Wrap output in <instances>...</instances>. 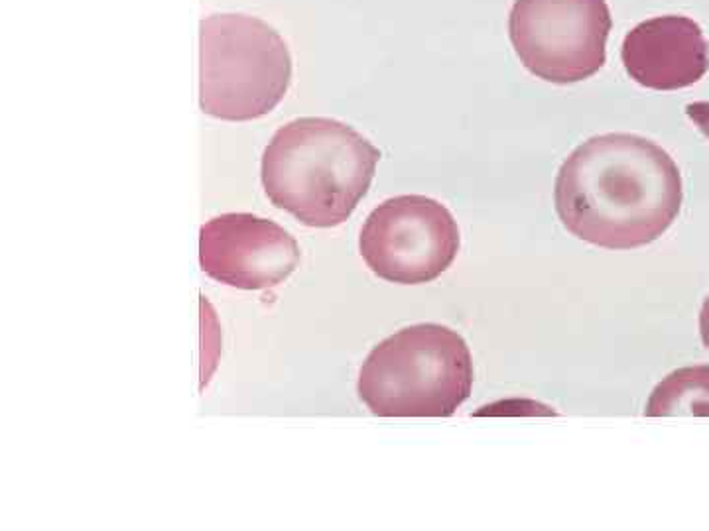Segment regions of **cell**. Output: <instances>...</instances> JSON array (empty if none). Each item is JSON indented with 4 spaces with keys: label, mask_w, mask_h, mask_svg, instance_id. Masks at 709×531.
Masks as SVG:
<instances>
[{
    "label": "cell",
    "mask_w": 709,
    "mask_h": 531,
    "mask_svg": "<svg viewBox=\"0 0 709 531\" xmlns=\"http://www.w3.org/2000/svg\"><path fill=\"white\" fill-rule=\"evenodd\" d=\"M685 115L690 116V120H692V123L705 134V138L709 140V103H705V100L690 103V105L685 106Z\"/></svg>",
    "instance_id": "cell-10"
},
{
    "label": "cell",
    "mask_w": 709,
    "mask_h": 531,
    "mask_svg": "<svg viewBox=\"0 0 709 531\" xmlns=\"http://www.w3.org/2000/svg\"><path fill=\"white\" fill-rule=\"evenodd\" d=\"M646 417L709 416V366L678 368L664 378L644 408Z\"/></svg>",
    "instance_id": "cell-9"
},
{
    "label": "cell",
    "mask_w": 709,
    "mask_h": 531,
    "mask_svg": "<svg viewBox=\"0 0 709 531\" xmlns=\"http://www.w3.org/2000/svg\"><path fill=\"white\" fill-rule=\"evenodd\" d=\"M631 79L654 91H676L708 73L709 49L700 24L685 16H658L627 33L621 49Z\"/></svg>",
    "instance_id": "cell-8"
},
{
    "label": "cell",
    "mask_w": 709,
    "mask_h": 531,
    "mask_svg": "<svg viewBox=\"0 0 709 531\" xmlns=\"http://www.w3.org/2000/svg\"><path fill=\"white\" fill-rule=\"evenodd\" d=\"M611 24L607 0H516L509 33L530 73L568 85L605 66Z\"/></svg>",
    "instance_id": "cell-5"
},
{
    "label": "cell",
    "mask_w": 709,
    "mask_h": 531,
    "mask_svg": "<svg viewBox=\"0 0 709 531\" xmlns=\"http://www.w3.org/2000/svg\"><path fill=\"white\" fill-rule=\"evenodd\" d=\"M459 227L446 205L424 195L387 199L367 217L359 250L374 276L392 284H428L454 264Z\"/></svg>",
    "instance_id": "cell-6"
},
{
    "label": "cell",
    "mask_w": 709,
    "mask_h": 531,
    "mask_svg": "<svg viewBox=\"0 0 709 531\" xmlns=\"http://www.w3.org/2000/svg\"><path fill=\"white\" fill-rule=\"evenodd\" d=\"M199 262L209 278L225 286L266 289L296 270L300 246L274 221L248 212H227L201 227Z\"/></svg>",
    "instance_id": "cell-7"
},
{
    "label": "cell",
    "mask_w": 709,
    "mask_h": 531,
    "mask_svg": "<svg viewBox=\"0 0 709 531\" xmlns=\"http://www.w3.org/2000/svg\"><path fill=\"white\" fill-rule=\"evenodd\" d=\"M676 162L652 140L601 134L578 146L561 164L554 203L561 225L579 240L607 250L654 242L682 207Z\"/></svg>",
    "instance_id": "cell-1"
},
{
    "label": "cell",
    "mask_w": 709,
    "mask_h": 531,
    "mask_svg": "<svg viewBox=\"0 0 709 531\" xmlns=\"http://www.w3.org/2000/svg\"><path fill=\"white\" fill-rule=\"evenodd\" d=\"M471 388L473 362L463 336L437 323H420L369 352L357 392L372 416L449 417Z\"/></svg>",
    "instance_id": "cell-3"
},
{
    "label": "cell",
    "mask_w": 709,
    "mask_h": 531,
    "mask_svg": "<svg viewBox=\"0 0 709 531\" xmlns=\"http://www.w3.org/2000/svg\"><path fill=\"white\" fill-rule=\"evenodd\" d=\"M199 105L209 116L243 123L268 115L292 79L288 46L272 26L245 14L201 22Z\"/></svg>",
    "instance_id": "cell-4"
},
{
    "label": "cell",
    "mask_w": 709,
    "mask_h": 531,
    "mask_svg": "<svg viewBox=\"0 0 709 531\" xmlns=\"http://www.w3.org/2000/svg\"><path fill=\"white\" fill-rule=\"evenodd\" d=\"M700 333H701V341H703L705 349L709 351V295L705 297V301H703V307H701L700 313Z\"/></svg>",
    "instance_id": "cell-11"
},
{
    "label": "cell",
    "mask_w": 709,
    "mask_h": 531,
    "mask_svg": "<svg viewBox=\"0 0 709 531\" xmlns=\"http://www.w3.org/2000/svg\"><path fill=\"white\" fill-rule=\"evenodd\" d=\"M380 152L347 124L307 116L282 126L262 154L260 180L274 207L305 227L345 222L371 187Z\"/></svg>",
    "instance_id": "cell-2"
}]
</instances>
